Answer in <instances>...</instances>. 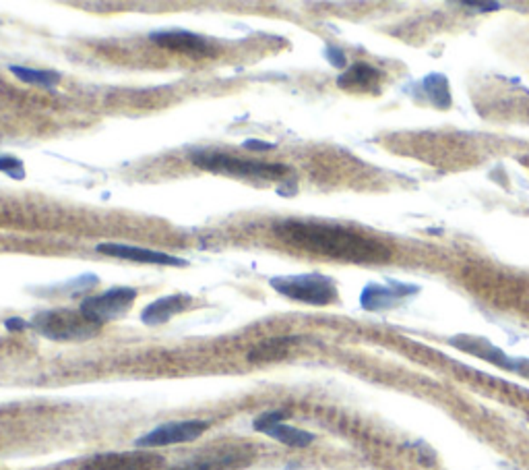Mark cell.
Returning <instances> with one entry per match:
<instances>
[{"label": "cell", "mask_w": 529, "mask_h": 470, "mask_svg": "<svg viewBox=\"0 0 529 470\" xmlns=\"http://www.w3.org/2000/svg\"><path fill=\"white\" fill-rule=\"evenodd\" d=\"M273 232L285 245L337 261L374 264V261H385L391 255L381 240L339 224L285 220L273 226Z\"/></svg>", "instance_id": "obj_1"}, {"label": "cell", "mask_w": 529, "mask_h": 470, "mask_svg": "<svg viewBox=\"0 0 529 470\" xmlns=\"http://www.w3.org/2000/svg\"><path fill=\"white\" fill-rule=\"evenodd\" d=\"M191 162L205 172H213V175H229L238 178L282 181V178L290 175V168L285 164L242 160V158L221 154V151H207V149L193 151Z\"/></svg>", "instance_id": "obj_2"}, {"label": "cell", "mask_w": 529, "mask_h": 470, "mask_svg": "<svg viewBox=\"0 0 529 470\" xmlns=\"http://www.w3.org/2000/svg\"><path fill=\"white\" fill-rule=\"evenodd\" d=\"M31 328L54 342H83L100 334V326L75 309H46L33 315Z\"/></svg>", "instance_id": "obj_3"}, {"label": "cell", "mask_w": 529, "mask_h": 470, "mask_svg": "<svg viewBox=\"0 0 529 470\" xmlns=\"http://www.w3.org/2000/svg\"><path fill=\"white\" fill-rule=\"evenodd\" d=\"M269 285L285 299L304 303V305L325 307L337 301V286L329 276L325 274H294V276H275Z\"/></svg>", "instance_id": "obj_4"}, {"label": "cell", "mask_w": 529, "mask_h": 470, "mask_svg": "<svg viewBox=\"0 0 529 470\" xmlns=\"http://www.w3.org/2000/svg\"><path fill=\"white\" fill-rule=\"evenodd\" d=\"M137 288L130 286H114L106 290L102 294L87 296L85 301L81 303L79 311L83 317H87L89 321H94L95 326H103V323L116 321L124 317L130 311L132 303L137 301Z\"/></svg>", "instance_id": "obj_5"}, {"label": "cell", "mask_w": 529, "mask_h": 470, "mask_svg": "<svg viewBox=\"0 0 529 470\" xmlns=\"http://www.w3.org/2000/svg\"><path fill=\"white\" fill-rule=\"evenodd\" d=\"M207 429H209L207 420H201V419L176 420V423L159 425L153 431L141 435V438L135 441V446L141 447V450H153V447L189 444V441L199 439Z\"/></svg>", "instance_id": "obj_6"}, {"label": "cell", "mask_w": 529, "mask_h": 470, "mask_svg": "<svg viewBox=\"0 0 529 470\" xmlns=\"http://www.w3.org/2000/svg\"><path fill=\"white\" fill-rule=\"evenodd\" d=\"M149 40L159 48L184 54V57H191V59H209L218 54V48H215L211 41L186 30L151 32Z\"/></svg>", "instance_id": "obj_7"}, {"label": "cell", "mask_w": 529, "mask_h": 470, "mask_svg": "<svg viewBox=\"0 0 529 470\" xmlns=\"http://www.w3.org/2000/svg\"><path fill=\"white\" fill-rule=\"evenodd\" d=\"M164 466L162 456L153 452H108L87 460L81 470H159Z\"/></svg>", "instance_id": "obj_8"}, {"label": "cell", "mask_w": 529, "mask_h": 470, "mask_svg": "<svg viewBox=\"0 0 529 470\" xmlns=\"http://www.w3.org/2000/svg\"><path fill=\"white\" fill-rule=\"evenodd\" d=\"M288 417L283 411H269L263 412L261 417L253 420V429L269 435L275 441H280L283 446L290 447H306L315 441V435L302 429H296V427L285 425L283 419Z\"/></svg>", "instance_id": "obj_9"}, {"label": "cell", "mask_w": 529, "mask_h": 470, "mask_svg": "<svg viewBox=\"0 0 529 470\" xmlns=\"http://www.w3.org/2000/svg\"><path fill=\"white\" fill-rule=\"evenodd\" d=\"M97 253L110 255L116 259H127L135 261V264H151V266H168V267H186L189 261L174 258V255L162 253V251H151V249H141L135 245H124V243H102L97 245Z\"/></svg>", "instance_id": "obj_10"}, {"label": "cell", "mask_w": 529, "mask_h": 470, "mask_svg": "<svg viewBox=\"0 0 529 470\" xmlns=\"http://www.w3.org/2000/svg\"><path fill=\"white\" fill-rule=\"evenodd\" d=\"M250 456L240 447H226L220 452H207L205 456L193 458L184 465H178L170 470H236L247 466Z\"/></svg>", "instance_id": "obj_11"}, {"label": "cell", "mask_w": 529, "mask_h": 470, "mask_svg": "<svg viewBox=\"0 0 529 470\" xmlns=\"http://www.w3.org/2000/svg\"><path fill=\"white\" fill-rule=\"evenodd\" d=\"M193 307V296L178 293V294H170V296H162V299L149 303L148 307L141 311V321L145 326H164L168 323L174 317L184 313Z\"/></svg>", "instance_id": "obj_12"}, {"label": "cell", "mask_w": 529, "mask_h": 470, "mask_svg": "<svg viewBox=\"0 0 529 470\" xmlns=\"http://www.w3.org/2000/svg\"><path fill=\"white\" fill-rule=\"evenodd\" d=\"M382 75L379 68H374L368 62H356L350 68H345L344 73L337 77V86L347 92H371L377 94L381 87Z\"/></svg>", "instance_id": "obj_13"}, {"label": "cell", "mask_w": 529, "mask_h": 470, "mask_svg": "<svg viewBox=\"0 0 529 470\" xmlns=\"http://www.w3.org/2000/svg\"><path fill=\"white\" fill-rule=\"evenodd\" d=\"M416 286H406V285H395L391 282L389 286L382 285H368L360 294V303L366 311H379V309H389L393 307L395 303H399L401 296H408L416 293Z\"/></svg>", "instance_id": "obj_14"}, {"label": "cell", "mask_w": 529, "mask_h": 470, "mask_svg": "<svg viewBox=\"0 0 529 470\" xmlns=\"http://www.w3.org/2000/svg\"><path fill=\"white\" fill-rule=\"evenodd\" d=\"M453 347L462 348L465 352H471V355L482 357V358H486V361L498 365V367H503L507 371L524 373L521 371L524 367H521L519 361H511L509 357H505L498 348L490 347V344L486 340H478V338H453Z\"/></svg>", "instance_id": "obj_15"}, {"label": "cell", "mask_w": 529, "mask_h": 470, "mask_svg": "<svg viewBox=\"0 0 529 470\" xmlns=\"http://www.w3.org/2000/svg\"><path fill=\"white\" fill-rule=\"evenodd\" d=\"M296 342V338H269V340H263L261 344L248 352V361L250 363H271V361H280L288 350L291 348V344Z\"/></svg>", "instance_id": "obj_16"}, {"label": "cell", "mask_w": 529, "mask_h": 470, "mask_svg": "<svg viewBox=\"0 0 529 470\" xmlns=\"http://www.w3.org/2000/svg\"><path fill=\"white\" fill-rule=\"evenodd\" d=\"M424 89H426L428 100L438 110H447L451 106V87L449 81L441 73H430L422 81Z\"/></svg>", "instance_id": "obj_17"}, {"label": "cell", "mask_w": 529, "mask_h": 470, "mask_svg": "<svg viewBox=\"0 0 529 470\" xmlns=\"http://www.w3.org/2000/svg\"><path fill=\"white\" fill-rule=\"evenodd\" d=\"M9 71L15 75L19 81L30 83V86H36L41 89H52L60 81V75L57 71H40V68L17 67V65H13Z\"/></svg>", "instance_id": "obj_18"}, {"label": "cell", "mask_w": 529, "mask_h": 470, "mask_svg": "<svg viewBox=\"0 0 529 470\" xmlns=\"http://www.w3.org/2000/svg\"><path fill=\"white\" fill-rule=\"evenodd\" d=\"M0 172L6 176L15 178V181H23V178L27 176L23 162L15 156H0Z\"/></svg>", "instance_id": "obj_19"}, {"label": "cell", "mask_w": 529, "mask_h": 470, "mask_svg": "<svg viewBox=\"0 0 529 470\" xmlns=\"http://www.w3.org/2000/svg\"><path fill=\"white\" fill-rule=\"evenodd\" d=\"M325 57H327V60L331 62L333 67H337V68H344V67L347 65L345 54L341 52L337 46H327V48H325Z\"/></svg>", "instance_id": "obj_20"}, {"label": "cell", "mask_w": 529, "mask_h": 470, "mask_svg": "<svg viewBox=\"0 0 529 470\" xmlns=\"http://www.w3.org/2000/svg\"><path fill=\"white\" fill-rule=\"evenodd\" d=\"M463 6H470V9H480L482 13H490V11H498V3H476V0H463Z\"/></svg>", "instance_id": "obj_21"}, {"label": "cell", "mask_w": 529, "mask_h": 470, "mask_svg": "<svg viewBox=\"0 0 529 470\" xmlns=\"http://www.w3.org/2000/svg\"><path fill=\"white\" fill-rule=\"evenodd\" d=\"M4 328L9 331H23L27 328H31V323H27L25 320H21V317H11V320L4 321Z\"/></svg>", "instance_id": "obj_22"}, {"label": "cell", "mask_w": 529, "mask_h": 470, "mask_svg": "<svg viewBox=\"0 0 529 470\" xmlns=\"http://www.w3.org/2000/svg\"><path fill=\"white\" fill-rule=\"evenodd\" d=\"M245 148L247 149H253V151H271V149H275V143H264V141H256V140H247L245 141Z\"/></svg>", "instance_id": "obj_23"}]
</instances>
